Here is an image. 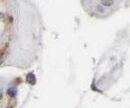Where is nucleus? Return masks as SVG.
Here are the masks:
<instances>
[{
    "label": "nucleus",
    "instance_id": "1",
    "mask_svg": "<svg viewBox=\"0 0 130 108\" xmlns=\"http://www.w3.org/2000/svg\"><path fill=\"white\" fill-rule=\"evenodd\" d=\"M114 3L113 0H101V4L103 6H106V7H109V6H112Z\"/></svg>",
    "mask_w": 130,
    "mask_h": 108
}]
</instances>
